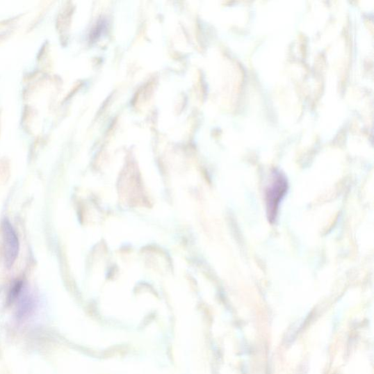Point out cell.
I'll use <instances>...</instances> for the list:
<instances>
[{
	"mask_svg": "<svg viewBox=\"0 0 374 374\" xmlns=\"http://www.w3.org/2000/svg\"><path fill=\"white\" fill-rule=\"evenodd\" d=\"M287 188H288V185H287L286 178L281 174H275L266 192V204L270 221L275 220L281 201Z\"/></svg>",
	"mask_w": 374,
	"mask_h": 374,
	"instance_id": "1",
	"label": "cell"
},
{
	"mask_svg": "<svg viewBox=\"0 0 374 374\" xmlns=\"http://www.w3.org/2000/svg\"><path fill=\"white\" fill-rule=\"evenodd\" d=\"M2 225L5 261L6 266L10 268L15 263L19 256L20 243L15 229L8 219L3 220Z\"/></svg>",
	"mask_w": 374,
	"mask_h": 374,
	"instance_id": "2",
	"label": "cell"
}]
</instances>
